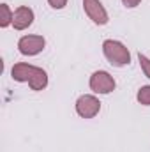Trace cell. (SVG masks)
<instances>
[{
	"label": "cell",
	"mask_w": 150,
	"mask_h": 152,
	"mask_svg": "<svg viewBox=\"0 0 150 152\" xmlns=\"http://www.w3.org/2000/svg\"><path fill=\"white\" fill-rule=\"evenodd\" d=\"M11 75L16 81H28L32 90H42L48 85L46 71L41 67H36V66H30V64H23V62L14 64Z\"/></svg>",
	"instance_id": "cell-1"
},
{
	"label": "cell",
	"mask_w": 150,
	"mask_h": 152,
	"mask_svg": "<svg viewBox=\"0 0 150 152\" xmlns=\"http://www.w3.org/2000/svg\"><path fill=\"white\" fill-rule=\"evenodd\" d=\"M103 51H104V57L108 58V62L115 67H122L131 62V53L120 41H113V39L104 41Z\"/></svg>",
	"instance_id": "cell-2"
},
{
	"label": "cell",
	"mask_w": 150,
	"mask_h": 152,
	"mask_svg": "<svg viewBox=\"0 0 150 152\" xmlns=\"http://www.w3.org/2000/svg\"><path fill=\"white\" fill-rule=\"evenodd\" d=\"M115 80L106 71H95L90 76V88L97 94H110L115 90Z\"/></svg>",
	"instance_id": "cell-3"
},
{
	"label": "cell",
	"mask_w": 150,
	"mask_h": 152,
	"mask_svg": "<svg viewBox=\"0 0 150 152\" xmlns=\"http://www.w3.org/2000/svg\"><path fill=\"white\" fill-rule=\"evenodd\" d=\"M101 110V103L97 97L94 96H81L78 101H76V112L79 117L83 118H92L99 113Z\"/></svg>",
	"instance_id": "cell-4"
},
{
	"label": "cell",
	"mask_w": 150,
	"mask_h": 152,
	"mask_svg": "<svg viewBox=\"0 0 150 152\" xmlns=\"http://www.w3.org/2000/svg\"><path fill=\"white\" fill-rule=\"evenodd\" d=\"M83 9H85L87 16L95 25H106L108 23V12L99 0H83Z\"/></svg>",
	"instance_id": "cell-5"
},
{
	"label": "cell",
	"mask_w": 150,
	"mask_h": 152,
	"mask_svg": "<svg viewBox=\"0 0 150 152\" xmlns=\"http://www.w3.org/2000/svg\"><path fill=\"white\" fill-rule=\"evenodd\" d=\"M44 44H46V41L42 36H25L18 41V50H20V53L30 57V55L41 53Z\"/></svg>",
	"instance_id": "cell-6"
},
{
	"label": "cell",
	"mask_w": 150,
	"mask_h": 152,
	"mask_svg": "<svg viewBox=\"0 0 150 152\" xmlns=\"http://www.w3.org/2000/svg\"><path fill=\"white\" fill-rule=\"evenodd\" d=\"M34 23V11L27 5H20L14 11V18H12V27L16 30H25Z\"/></svg>",
	"instance_id": "cell-7"
},
{
	"label": "cell",
	"mask_w": 150,
	"mask_h": 152,
	"mask_svg": "<svg viewBox=\"0 0 150 152\" xmlns=\"http://www.w3.org/2000/svg\"><path fill=\"white\" fill-rule=\"evenodd\" d=\"M12 18L14 14L11 12L9 5L7 4H0V27H7L12 23Z\"/></svg>",
	"instance_id": "cell-8"
},
{
	"label": "cell",
	"mask_w": 150,
	"mask_h": 152,
	"mask_svg": "<svg viewBox=\"0 0 150 152\" xmlns=\"http://www.w3.org/2000/svg\"><path fill=\"white\" fill-rule=\"evenodd\" d=\"M138 101L141 103V104H145V106H150V85H145V87H141L140 90H138Z\"/></svg>",
	"instance_id": "cell-9"
},
{
	"label": "cell",
	"mask_w": 150,
	"mask_h": 152,
	"mask_svg": "<svg viewBox=\"0 0 150 152\" xmlns=\"http://www.w3.org/2000/svg\"><path fill=\"white\" fill-rule=\"evenodd\" d=\"M138 60H140V66H141V69H143V73L147 78H150V60L145 57V55H138Z\"/></svg>",
	"instance_id": "cell-10"
},
{
	"label": "cell",
	"mask_w": 150,
	"mask_h": 152,
	"mask_svg": "<svg viewBox=\"0 0 150 152\" xmlns=\"http://www.w3.org/2000/svg\"><path fill=\"white\" fill-rule=\"evenodd\" d=\"M53 9H64L67 5V0H48Z\"/></svg>",
	"instance_id": "cell-11"
},
{
	"label": "cell",
	"mask_w": 150,
	"mask_h": 152,
	"mask_svg": "<svg viewBox=\"0 0 150 152\" xmlns=\"http://www.w3.org/2000/svg\"><path fill=\"white\" fill-rule=\"evenodd\" d=\"M122 2H124V5H125V7H136L141 0H122Z\"/></svg>",
	"instance_id": "cell-12"
}]
</instances>
